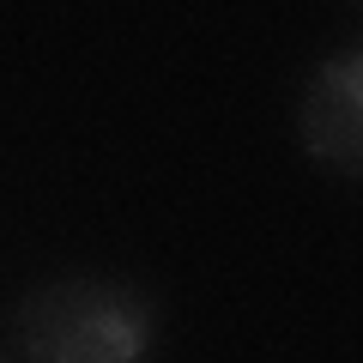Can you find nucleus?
Wrapping results in <instances>:
<instances>
[{
	"instance_id": "1",
	"label": "nucleus",
	"mask_w": 363,
	"mask_h": 363,
	"mask_svg": "<svg viewBox=\"0 0 363 363\" xmlns=\"http://www.w3.org/2000/svg\"><path fill=\"white\" fill-rule=\"evenodd\" d=\"M37 363H145L152 303L109 279H61L18 315Z\"/></svg>"
},
{
	"instance_id": "2",
	"label": "nucleus",
	"mask_w": 363,
	"mask_h": 363,
	"mask_svg": "<svg viewBox=\"0 0 363 363\" xmlns=\"http://www.w3.org/2000/svg\"><path fill=\"white\" fill-rule=\"evenodd\" d=\"M357 49L333 55V61L315 73V91H309V109H303V128H309V145L315 157L327 164H357Z\"/></svg>"
}]
</instances>
